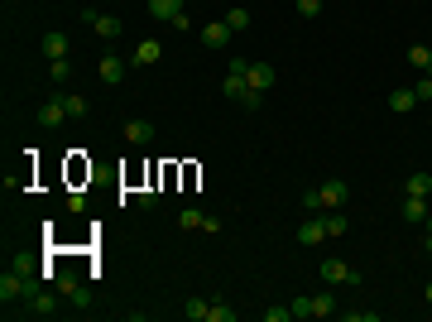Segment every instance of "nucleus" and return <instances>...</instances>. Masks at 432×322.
Returning <instances> with one entry per match:
<instances>
[{
  "mask_svg": "<svg viewBox=\"0 0 432 322\" xmlns=\"http://www.w3.org/2000/svg\"><path fill=\"white\" fill-rule=\"evenodd\" d=\"M82 25L91 29L96 39H120V34H125V25H120L115 15H101V10H91V5L82 10Z\"/></svg>",
  "mask_w": 432,
  "mask_h": 322,
  "instance_id": "f257e3e1",
  "label": "nucleus"
},
{
  "mask_svg": "<svg viewBox=\"0 0 432 322\" xmlns=\"http://www.w3.org/2000/svg\"><path fill=\"white\" fill-rule=\"evenodd\" d=\"M317 197H322V212H336V207H346V197H351V188H346L341 178H326L322 188H317Z\"/></svg>",
  "mask_w": 432,
  "mask_h": 322,
  "instance_id": "f03ea898",
  "label": "nucleus"
},
{
  "mask_svg": "<svg viewBox=\"0 0 432 322\" xmlns=\"http://www.w3.org/2000/svg\"><path fill=\"white\" fill-rule=\"evenodd\" d=\"M317 274H322L326 284H360V274H355L346 260H322V269H317Z\"/></svg>",
  "mask_w": 432,
  "mask_h": 322,
  "instance_id": "7ed1b4c3",
  "label": "nucleus"
},
{
  "mask_svg": "<svg viewBox=\"0 0 432 322\" xmlns=\"http://www.w3.org/2000/svg\"><path fill=\"white\" fill-rule=\"evenodd\" d=\"M317 241H326V216L322 212H312L298 226V245H317Z\"/></svg>",
  "mask_w": 432,
  "mask_h": 322,
  "instance_id": "20e7f679",
  "label": "nucleus"
},
{
  "mask_svg": "<svg viewBox=\"0 0 432 322\" xmlns=\"http://www.w3.org/2000/svg\"><path fill=\"white\" fill-rule=\"evenodd\" d=\"M159 58H163V44H159V39H139L135 54H130V63H135V68H154Z\"/></svg>",
  "mask_w": 432,
  "mask_h": 322,
  "instance_id": "39448f33",
  "label": "nucleus"
},
{
  "mask_svg": "<svg viewBox=\"0 0 432 322\" xmlns=\"http://www.w3.org/2000/svg\"><path fill=\"white\" fill-rule=\"evenodd\" d=\"M63 120H72V116H68V106H63V97H49V101H44V111H39V125L58 130Z\"/></svg>",
  "mask_w": 432,
  "mask_h": 322,
  "instance_id": "423d86ee",
  "label": "nucleus"
},
{
  "mask_svg": "<svg viewBox=\"0 0 432 322\" xmlns=\"http://www.w3.org/2000/svg\"><path fill=\"white\" fill-rule=\"evenodd\" d=\"M408 226H428V197H404V207H399Z\"/></svg>",
  "mask_w": 432,
  "mask_h": 322,
  "instance_id": "0eeeda50",
  "label": "nucleus"
},
{
  "mask_svg": "<svg viewBox=\"0 0 432 322\" xmlns=\"http://www.w3.org/2000/svg\"><path fill=\"white\" fill-rule=\"evenodd\" d=\"M202 44H207V49H226V44H231V29H226V20L202 25Z\"/></svg>",
  "mask_w": 432,
  "mask_h": 322,
  "instance_id": "6e6552de",
  "label": "nucleus"
},
{
  "mask_svg": "<svg viewBox=\"0 0 432 322\" xmlns=\"http://www.w3.org/2000/svg\"><path fill=\"white\" fill-rule=\"evenodd\" d=\"M96 73H101V82H106V87H115V82L125 78V58L106 54V58H101V63H96Z\"/></svg>",
  "mask_w": 432,
  "mask_h": 322,
  "instance_id": "1a4fd4ad",
  "label": "nucleus"
},
{
  "mask_svg": "<svg viewBox=\"0 0 432 322\" xmlns=\"http://www.w3.org/2000/svg\"><path fill=\"white\" fill-rule=\"evenodd\" d=\"M274 82H279V73H274L269 63H250V87L255 92H269Z\"/></svg>",
  "mask_w": 432,
  "mask_h": 322,
  "instance_id": "9d476101",
  "label": "nucleus"
},
{
  "mask_svg": "<svg viewBox=\"0 0 432 322\" xmlns=\"http://www.w3.org/2000/svg\"><path fill=\"white\" fill-rule=\"evenodd\" d=\"M428 192H432V173H428V168L408 173V183H404V197H428Z\"/></svg>",
  "mask_w": 432,
  "mask_h": 322,
  "instance_id": "9b49d317",
  "label": "nucleus"
},
{
  "mask_svg": "<svg viewBox=\"0 0 432 322\" xmlns=\"http://www.w3.org/2000/svg\"><path fill=\"white\" fill-rule=\"evenodd\" d=\"M125 140H130V144H149V140H154V125H149V120H125Z\"/></svg>",
  "mask_w": 432,
  "mask_h": 322,
  "instance_id": "f8f14e48",
  "label": "nucleus"
},
{
  "mask_svg": "<svg viewBox=\"0 0 432 322\" xmlns=\"http://www.w3.org/2000/svg\"><path fill=\"white\" fill-rule=\"evenodd\" d=\"M408 68H418V73H432V49H428V44H413V49H408Z\"/></svg>",
  "mask_w": 432,
  "mask_h": 322,
  "instance_id": "ddd939ff",
  "label": "nucleus"
},
{
  "mask_svg": "<svg viewBox=\"0 0 432 322\" xmlns=\"http://www.w3.org/2000/svg\"><path fill=\"white\" fill-rule=\"evenodd\" d=\"M221 20H226V29H231V34H245V29H250V10H245V5H236V10H226Z\"/></svg>",
  "mask_w": 432,
  "mask_h": 322,
  "instance_id": "4468645a",
  "label": "nucleus"
},
{
  "mask_svg": "<svg viewBox=\"0 0 432 322\" xmlns=\"http://www.w3.org/2000/svg\"><path fill=\"white\" fill-rule=\"evenodd\" d=\"M245 87H250V78H241V73H226V82H221V92H226L231 101H241Z\"/></svg>",
  "mask_w": 432,
  "mask_h": 322,
  "instance_id": "2eb2a0df",
  "label": "nucleus"
},
{
  "mask_svg": "<svg viewBox=\"0 0 432 322\" xmlns=\"http://www.w3.org/2000/svg\"><path fill=\"white\" fill-rule=\"evenodd\" d=\"M389 106H394V111H413V106H418L413 87H394V92H389Z\"/></svg>",
  "mask_w": 432,
  "mask_h": 322,
  "instance_id": "dca6fc26",
  "label": "nucleus"
},
{
  "mask_svg": "<svg viewBox=\"0 0 432 322\" xmlns=\"http://www.w3.org/2000/svg\"><path fill=\"white\" fill-rule=\"evenodd\" d=\"M44 58H68V34H49V39H44Z\"/></svg>",
  "mask_w": 432,
  "mask_h": 322,
  "instance_id": "f3484780",
  "label": "nucleus"
},
{
  "mask_svg": "<svg viewBox=\"0 0 432 322\" xmlns=\"http://www.w3.org/2000/svg\"><path fill=\"white\" fill-rule=\"evenodd\" d=\"M178 10H183V0H149V15H154V20H173Z\"/></svg>",
  "mask_w": 432,
  "mask_h": 322,
  "instance_id": "a211bd4d",
  "label": "nucleus"
},
{
  "mask_svg": "<svg viewBox=\"0 0 432 322\" xmlns=\"http://www.w3.org/2000/svg\"><path fill=\"white\" fill-rule=\"evenodd\" d=\"M29 298H34V313H39V318H53V313H58V298L53 294H39V289H34Z\"/></svg>",
  "mask_w": 432,
  "mask_h": 322,
  "instance_id": "6ab92c4d",
  "label": "nucleus"
},
{
  "mask_svg": "<svg viewBox=\"0 0 432 322\" xmlns=\"http://www.w3.org/2000/svg\"><path fill=\"white\" fill-rule=\"evenodd\" d=\"M207 313H212V303H202V298H188V303H183V318L188 322H207Z\"/></svg>",
  "mask_w": 432,
  "mask_h": 322,
  "instance_id": "aec40b11",
  "label": "nucleus"
},
{
  "mask_svg": "<svg viewBox=\"0 0 432 322\" xmlns=\"http://www.w3.org/2000/svg\"><path fill=\"white\" fill-rule=\"evenodd\" d=\"M241 313L231 308V303H221V298H212V313H207V322H236Z\"/></svg>",
  "mask_w": 432,
  "mask_h": 322,
  "instance_id": "412c9836",
  "label": "nucleus"
},
{
  "mask_svg": "<svg viewBox=\"0 0 432 322\" xmlns=\"http://www.w3.org/2000/svg\"><path fill=\"white\" fill-rule=\"evenodd\" d=\"M293 308V318H317V303H312V294H303V298H293L288 303Z\"/></svg>",
  "mask_w": 432,
  "mask_h": 322,
  "instance_id": "4be33fe9",
  "label": "nucleus"
},
{
  "mask_svg": "<svg viewBox=\"0 0 432 322\" xmlns=\"http://www.w3.org/2000/svg\"><path fill=\"white\" fill-rule=\"evenodd\" d=\"M49 78L68 82V78H72V63H68V58H49Z\"/></svg>",
  "mask_w": 432,
  "mask_h": 322,
  "instance_id": "5701e85b",
  "label": "nucleus"
},
{
  "mask_svg": "<svg viewBox=\"0 0 432 322\" xmlns=\"http://www.w3.org/2000/svg\"><path fill=\"white\" fill-rule=\"evenodd\" d=\"M178 226H183V231H202V212H197V207H183V212H178Z\"/></svg>",
  "mask_w": 432,
  "mask_h": 322,
  "instance_id": "b1692460",
  "label": "nucleus"
},
{
  "mask_svg": "<svg viewBox=\"0 0 432 322\" xmlns=\"http://www.w3.org/2000/svg\"><path fill=\"white\" fill-rule=\"evenodd\" d=\"M63 106H68V116H87V97H77V92H63Z\"/></svg>",
  "mask_w": 432,
  "mask_h": 322,
  "instance_id": "393cba45",
  "label": "nucleus"
},
{
  "mask_svg": "<svg viewBox=\"0 0 432 322\" xmlns=\"http://www.w3.org/2000/svg\"><path fill=\"white\" fill-rule=\"evenodd\" d=\"M326 236H346V216H341V207L326 216Z\"/></svg>",
  "mask_w": 432,
  "mask_h": 322,
  "instance_id": "a878e982",
  "label": "nucleus"
},
{
  "mask_svg": "<svg viewBox=\"0 0 432 322\" xmlns=\"http://www.w3.org/2000/svg\"><path fill=\"white\" fill-rule=\"evenodd\" d=\"M241 106H245V111H260V106H265V92H255V87H245Z\"/></svg>",
  "mask_w": 432,
  "mask_h": 322,
  "instance_id": "bb28decb",
  "label": "nucleus"
},
{
  "mask_svg": "<svg viewBox=\"0 0 432 322\" xmlns=\"http://www.w3.org/2000/svg\"><path fill=\"white\" fill-rule=\"evenodd\" d=\"M298 15H303V20H317V15H322V0H298Z\"/></svg>",
  "mask_w": 432,
  "mask_h": 322,
  "instance_id": "cd10ccee",
  "label": "nucleus"
},
{
  "mask_svg": "<svg viewBox=\"0 0 432 322\" xmlns=\"http://www.w3.org/2000/svg\"><path fill=\"white\" fill-rule=\"evenodd\" d=\"M312 303H317V318H331V313H336V298L331 294H317Z\"/></svg>",
  "mask_w": 432,
  "mask_h": 322,
  "instance_id": "c85d7f7f",
  "label": "nucleus"
},
{
  "mask_svg": "<svg viewBox=\"0 0 432 322\" xmlns=\"http://www.w3.org/2000/svg\"><path fill=\"white\" fill-rule=\"evenodd\" d=\"M413 97H418V101H432V73L413 82Z\"/></svg>",
  "mask_w": 432,
  "mask_h": 322,
  "instance_id": "c756f323",
  "label": "nucleus"
},
{
  "mask_svg": "<svg viewBox=\"0 0 432 322\" xmlns=\"http://www.w3.org/2000/svg\"><path fill=\"white\" fill-rule=\"evenodd\" d=\"M346 322H379V313H375V308H351Z\"/></svg>",
  "mask_w": 432,
  "mask_h": 322,
  "instance_id": "7c9ffc66",
  "label": "nucleus"
},
{
  "mask_svg": "<svg viewBox=\"0 0 432 322\" xmlns=\"http://www.w3.org/2000/svg\"><path fill=\"white\" fill-rule=\"evenodd\" d=\"M265 322H293V308H269Z\"/></svg>",
  "mask_w": 432,
  "mask_h": 322,
  "instance_id": "2f4dec72",
  "label": "nucleus"
},
{
  "mask_svg": "<svg viewBox=\"0 0 432 322\" xmlns=\"http://www.w3.org/2000/svg\"><path fill=\"white\" fill-rule=\"evenodd\" d=\"M303 207H307V212H322V197H317V188L303 192Z\"/></svg>",
  "mask_w": 432,
  "mask_h": 322,
  "instance_id": "473e14b6",
  "label": "nucleus"
},
{
  "mask_svg": "<svg viewBox=\"0 0 432 322\" xmlns=\"http://www.w3.org/2000/svg\"><path fill=\"white\" fill-rule=\"evenodd\" d=\"M226 73H241V78H250V58H231V68Z\"/></svg>",
  "mask_w": 432,
  "mask_h": 322,
  "instance_id": "72a5a7b5",
  "label": "nucleus"
},
{
  "mask_svg": "<svg viewBox=\"0 0 432 322\" xmlns=\"http://www.w3.org/2000/svg\"><path fill=\"white\" fill-rule=\"evenodd\" d=\"M168 25H173V29H192V15H188V10H178V15H173Z\"/></svg>",
  "mask_w": 432,
  "mask_h": 322,
  "instance_id": "f704fd0d",
  "label": "nucleus"
},
{
  "mask_svg": "<svg viewBox=\"0 0 432 322\" xmlns=\"http://www.w3.org/2000/svg\"><path fill=\"white\" fill-rule=\"evenodd\" d=\"M428 255H432V231H428Z\"/></svg>",
  "mask_w": 432,
  "mask_h": 322,
  "instance_id": "c9c22d12",
  "label": "nucleus"
},
{
  "mask_svg": "<svg viewBox=\"0 0 432 322\" xmlns=\"http://www.w3.org/2000/svg\"><path fill=\"white\" fill-rule=\"evenodd\" d=\"M428 303H432V284H428Z\"/></svg>",
  "mask_w": 432,
  "mask_h": 322,
  "instance_id": "e433bc0d",
  "label": "nucleus"
},
{
  "mask_svg": "<svg viewBox=\"0 0 432 322\" xmlns=\"http://www.w3.org/2000/svg\"><path fill=\"white\" fill-rule=\"evenodd\" d=\"M428 231H432V212H428Z\"/></svg>",
  "mask_w": 432,
  "mask_h": 322,
  "instance_id": "4c0bfd02",
  "label": "nucleus"
}]
</instances>
